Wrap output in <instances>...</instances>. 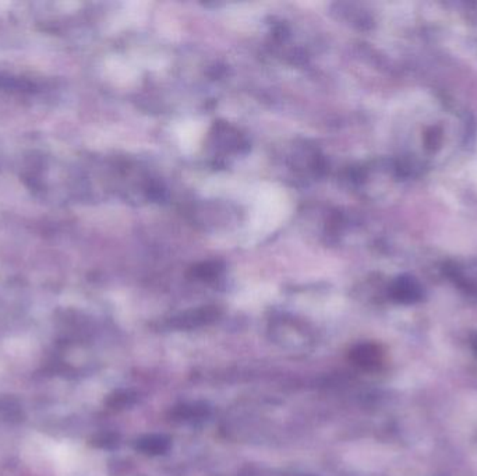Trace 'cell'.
<instances>
[{"label":"cell","mask_w":477,"mask_h":476,"mask_svg":"<svg viewBox=\"0 0 477 476\" xmlns=\"http://www.w3.org/2000/svg\"><path fill=\"white\" fill-rule=\"evenodd\" d=\"M473 348H474V351L477 352V339L474 341V343H473Z\"/></svg>","instance_id":"obj_5"},{"label":"cell","mask_w":477,"mask_h":476,"mask_svg":"<svg viewBox=\"0 0 477 476\" xmlns=\"http://www.w3.org/2000/svg\"><path fill=\"white\" fill-rule=\"evenodd\" d=\"M352 361L366 370H374L381 363V352L375 345L362 343L358 345L351 354Z\"/></svg>","instance_id":"obj_1"},{"label":"cell","mask_w":477,"mask_h":476,"mask_svg":"<svg viewBox=\"0 0 477 476\" xmlns=\"http://www.w3.org/2000/svg\"><path fill=\"white\" fill-rule=\"evenodd\" d=\"M137 449L146 454H162L169 449V442L162 436H148L139 442Z\"/></svg>","instance_id":"obj_3"},{"label":"cell","mask_w":477,"mask_h":476,"mask_svg":"<svg viewBox=\"0 0 477 476\" xmlns=\"http://www.w3.org/2000/svg\"><path fill=\"white\" fill-rule=\"evenodd\" d=\"M130 400H132V397H128V394H126V393H123V394H116V396H113V397H110V400H109V405H112V407H126V405H128L130 403Z\"/></svg>","instance_id":"obj_4"},{"label":"cell","mask_w":477,"mask_h":476,"mask_svg":"<svg viewBox=\"0 0 477 476\" xmlns=\"http://www.w3.org/2000/svg\"><path fill=\"white\" fill-rule=\"evenodd\" d=\"M393 296L398 302L412 303V302H416L420 299L421 291H420V286L416 282H413L412 280H401L394 286Z\"/></svg>","instance_id":"obj_2"}]
</instances>
